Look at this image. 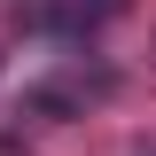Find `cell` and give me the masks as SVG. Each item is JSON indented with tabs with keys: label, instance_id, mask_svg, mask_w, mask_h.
I'll return each instance as SVG.
<instances>
[{
	"label": "cell",
	"instance_id": "cell-1",
	"mask_svg": "<svg viewBox=\"0 0 156 156\" xmlns=\"http://www.w3.org/2000/svg\"><path fill=\"white\" fill-rule=\"evenodd\" d=\"M78 8H86V23H101V16H125L133 0H78Z\"/></svg>",
	"mask_w": 156,
	"mask_h": 156
}]
</instances>
